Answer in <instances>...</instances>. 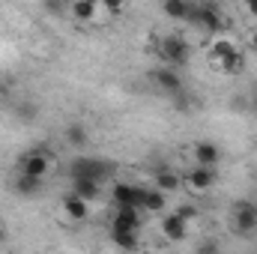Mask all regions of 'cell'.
<instances>
[{"label":"cell","mask_w":257,"mask_h":254,"mask_svg":"<svg viewBox=\"0 0 257 254\" xmlns=\"http://www.w3.org/2000/svg\"><path fill=\"white\" fill-rule=\"evenodd\" d=\"M69 174H72V180H96V183H102L105 177L114 174V165H111V162H102V159L78 156V159H72Z\"/></svg>","instance_id":"cell-1"},{"label":"cell","mask_w":257,"mask_h":254,"mask_svg":"<svg viewBox=\"0 0 257 254\" xmlns=\"http://www.w3.org/2000/svg\"><path fill=\"white\" fill-rule=\"evenodd\" d=\"M159 54L168 60L171 69H183L189 63V57H192V48H189V42L180 33H168V36L159 39Z\"/></svg>","instance_id":"cell-2"},{"label":"cell","mask_w":257,"mask_h":254,"mask_svg":"<svg viewBox=\"0 0 257 254\" xmlns=\"http://www.w3.org/2000/svg\"><path fill=\"white\" fill-rule=\"evenodd\" d=\"M189 21L200 24L203 30H212V33H221L227 27L221 9L215 3H189Z\"/></svg>","instance_id":"cell-3"},{"label":"cell","mask_w":257,"mask_h":254,"mask_svg":"<svg viewBox=\"0 0 257 254\" xmlns=\"http://www.w3.org/2000/svg\"><path fill=\"white\" fill-rule=\"evenodd\" d=\"M230 221H233V230L248 236L257 230V203L254 200H236L230 206Z\"/></svg>","instance_id":"cell-4"},{"label":"cell","mask_w":257,"mask_h":254,"mask_svg":"<svg viewBox=\"0 0 257 254\" xmlns=\"http://www.w3.org/2000/svg\"><path fill=\"white\" fill-rule=\"evenodd\" d=\"M48 168H51V159H48V153H42V150H30V153H24V156L18 159V174H24V177L45 180Z\"/></svg>","instance_id":"cell-5"},{"label":"cell","mask_w":257,"mask_h":254,"mask_svg":"<svg viewBox=\"0 0 257 254\" xmlns=\"http://www.w3.org/2000/svg\"><path fill=\"white\" fill-rule=\"evenodd\" d=\"M144 197H147V189L138 186V183H117V186H114V200H117V206L144 209Z\"/></svg>","instance_id":"cell-6"},{"label":"cell","mask_w":257,"mask_h":254,"mask_svg":"<svg viewBox=\"0 0 257 254\" xmlns=\"http://www.w3.org/2000/svg\"><path fill=\"white\" fill-rule=\"evenodd\" d=\"M153 81H156V87H159L162 93H168V96H177V93H183V90H186V87H183L180 72H177V69H171V66L153 69Z\"/></svg>","instance_id":"cell-7"},{"label":"cell","mask_w":257,"mask_h":254,"mask_svg":"<svg viewBox=\"0 0 257 254\" xmlns=\"http://www.w3.org/2000/svg\"><path fill=\"white\" fill-rule=\"evenodd\" d=\"M111 227L114 230H141V209L135 206H117L114 218H111Z\"/></svg>","instance_id":"cell-8"},{"label":"cell","mask_w":257,"mask_h":254,"mask_svg":"<svg viewBox=\"0 0 257 254\" xmlns=\"http://www.w3.org/2000/svg\"><path fill=\"white\" fill-rule=\"evenodd\" d=\"M162 233H165V239H171V242H183V239L189 236V224H186L177 212H171V215L162 218Z\"/></svg>","instance_id":"cell-9"},{"label":"cell","mask_w":257,"mask_h":254,"mask_svg":"<svg viewBox=\"0 0 257 254\" xmlns=\"http://www.w3.org/2000/svg\"><path fill=\"white\" fill-rule=\"evenodd\" d=\"M192 153H194L197 168H215V165H218V159H221V153H218V147H215L212 141H197Z\"/></svg>","instance_id":"cell-10"},{"label":"cell","mask_w":257,"mask_h":254,"mask_svg":"<svg viewBox=\"0 0 257 254\" xmlns=\"http://www.w3.org/2000/svg\"><path fill=\"white\" fill-rule=\"evenodd\" d=\"M153 183H156V189L159 191H180L183 189V177L177 174V171H171V168H156V174H153Z\"/></svg>","instance_id":"cell-11"},{"label":"cell","mask_w":257,"mask_h":254,"mask_svg":"<svg viewBox=\"0 0 257 254\" xmlns=\"http://www.w3.org/2000/svg\"><path fill=\"white\" fill-rule=\"evenodd\" d=\"M183 183L192 191H206V189H212V183H215V171L212 168H192V174Z\"/></svg>","instance_id":"cell-12"},{"label":"cell","mask_w":257,"mask_h":254,"mask_svg":"<svg viewBox=\"0 0 257 254\" xmlns=\"http://www.w3.org/2000/svg\"><path fill=\"white\" fill-rule=\"evenodd\" d=\"M63 212L69 218H75V221H84V218L90 215V203L81 200V197H75V194H66L63 197Z\"/></svg>","instance_id":"cell-13"},{"label":"cell","mask_w":257,"mask_h":254,"mask_svg":"<svg viewBox=\"0 0 257 254\" xmlns=\"http://www.w3.org/2000/svg\"><path fill=\"white\" fill-rule=\"evenodd\" d=\"M233 54H239V48H236L230 39H215V42L209 45V57H212V63H221V60H227V57H233Z\"/></svg>","instance_id":"cell-14"},{"label":"cell","mask_w":257,"mask_h":254,"mask_svg":"<svg viewBox=\"0 0 257 254\" xmlns=\"http://www.w3.org/2000/svg\"><path fill=\"white\" fill-rule=\"evenodd\" d=\"M72 194L90 203V200L99 197V183L96 180H72Z\"/></svg>","instance_id":"cell-15"},{"label":"cell","mask_w":257,"mask_h":254,"mask_svg":"<svg viewBox=\"0 0 257 254\" xmlns=\"http://www.w3.org/2000/svg\"><path fill=\"white\" fill-rule=\"evenodd\" d=\"M39 191H42V180H36V177H24V174L15 177V194H21V197H33V194H39Z\"/></svg>","instance_id":"cell-16"},{"label":"cell","mask_w":257,"mask_h":254,"mask_svg":"<svg viewBox=\"0 0 257 254\" xmlns=\"http://www.w3.org/2000/svg\"><path fill=\"white\" fill-rule=\"evenodd\" d=\"M162 12L174 21H189V0H165Z\"/></svg>","instance_id":"cell-17"},{"label":"cell","mask_w":257,"mask_h":254,"mask_svg":"<svg viewBox=\"0 0 257 254\" xmlns=\"http://www.w3.org/2000/svg\"><path fill=\"white\" fill-rule=\"evenodd\" d=\"M66 141H69L75 150H81V147L90 144V132H87V126H81V123H72V126L66 129Z\"/></svg>","instance_id":"cell-18"},{"label":"cell","mask_w":257,"mask_h":254,"mask_svg":"<svg viewBox=\"0 0 257 254\" xmlns=\"http://www.w3.org/2000/svg\"><path fill=\"white\" fill-rule=\"evenodd\" d=\"M111 239H114V245L123 248V251H135V248H138V233H135V230H114V227H111Z\"/></svg>","instance_id":"cell-19"},{"label":"cell","mask_w":257,"mask_h":254,"mask_svg":"<svg viewBox=\"0 0 257 254\" xmlns=\"http://www.w3.org/2000/svg\"><path fill=\"white\" fill-rule=\"evenodd\" d=\"M165 206H168L165 191L147 189V197H144V209H147V212H165Z\"/></svg>","instance_id":"cell-20"},{"label":"cell","mask_w":257,"mask_h":254,"mask_svg":"<svg viewBox=\"0 0 257 254\" xmlns=\"http://www.w3.org/2000/svg\"><path fill=\"white\" fill-rule=\"evenodd\" d=\"M96 12H99V6H96L93 0H75V3H72V15H75L78 21H93Z\"/></svg>","instance_id":"cell-21"},{"label":"cell","mask_w":257,"mask_h":254,"mask_svg":"<svg viewBox=\"0 0 257 254\" xmlns=\"http://www.w3.org/2000/svg\"><path fill=\"white\" fill-rule=\"evenodd\" d=\"M174 212H177V215H180V218H183L186 224H192L194 218H200V209H197L194 203H180V206H177Z\"/></svg>","instance_id":"cell-22"},{"label":"cell","mask_w":257,"mask_h":254,"mask_svg":"<svg viewBox=\"0 0 257 254\" xmlns=\"http://www.w3.org/2000/svg\"><path fill=\"white\" fill-rule=\"evenodd\" d=\"M36 114H39V108H36L33 102H24V105H18V108H15V117H18L21 123H30Z\"/></svg>","instance_id":"cell-23"},{"label":"cell","mask_w":257,"mask_h":254,"mask_svg":"<svg viewBox=\"0 0 257 254\" xmlns=\"http://www.w3.org/2000/svg\"><path fill=\"white\" fill-rule=\"evenodd\" d=\"M221 72H227V75H236L239 69H242V54H233V57H227V60H221V63H215Z\"/></svg>","instance_id":"cell-24"},{"label":"cell","mask_w":257,"mask_h":254,"mask_svg":"<svg viewBox=\"0 0 257 254\" xmlns=\"http://www.w3.org/2000/svg\"><path fill=\"white\" fill-rule=\"evenodd\" d=\"M194 254H218V242H215V239H203V242L194 248Z\"/></svg>","instance_id":"cell-25"},{"label":"cell","mask_w":257,"mask_h":254,"mask_svg":"<svg viewBox=\"0 0 257 254\" xmlns=\"http://www.w3.org/2000/svg\"><path fill=\"white\" fill-rule=\"evenodd\" d=\"M12 87H15L12 78H0V99H6V96L12 93Z\"/></svg>","instance_id":"cell-26"},{"label":"cell","mask_w":257,"mask_h":254,"mask_svg":"<svg viewBox=\"0 0 257 254\" xmlns=\"http://www.w3.org/2000/svg\"><path fill=\"white\" fill-rule=\"evenodd\" d=\"M45 9L54 12V15H60V12H63V3H54V0H51V3H45Z\"/></svg>","instance_id":"cell-27"},{"label":"cell","mask_w":257,"mask_h":254,"mask_svg":"<svg viewBox=\"0 0 257 254\" xmlns=\"http://www.w3.org/2000/svg\"><path fill=\"white\" fill-rule=\"evenodd\" d=\"M245 9H248V15H257V0H248Z\"/></svg>","instance_id":"cell-28"},{"label":"cell","mask_w":257,"mask_h":254,"mask_svg":"<svg viewBox=\"0 0 257 254\" xmlns=\"http://www.w3.org/2000/svg\"><path fill=\"white\" fill-rule=\"evenodd\" d=\"M6 236H9V233H6V224H3V221H0V245H3V242H6Z\"/></svg>","instance_id":"cell-29"},{"label":"cell","mask_w":257,"mask_h":254,"mask_svg":"<svg viewBox=\"0 0 257 254\" xmlns=\"http://www.w3.org/2000/svg\"><path fill=\"white\" fill-rule=\"evenodd\" d=\"M251 45H254V48H257V33H254V36H251Z\"/></svg>","instance_id":"cell-30"},{"label":"cell","mask_w":257,"mask_h":254,"mask_svg":"<svg viewBox=\"0 0 257 254\" xmlns=\"http://www.w3.org/2000/svg\"><path fill=\"white\" fill-rule=\"evenodd\" d=\"M242 254H248V251H242Z\"/></svg>","instance_id":"cell-31"}]
</instances>
